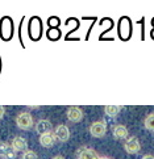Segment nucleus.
<instances>
[{"label": "nucleus", "mask_w": 154, "mask_h": 159, "mask_svg": "<svg viewBox=\"0 0 154 159\" xmlns=\"http://www.w3.org/2000/svg\"><path fill=\"white\" fill-rule=\"evenodd\" d=\"M16 125H17V128L21 129V130H29L34 125L32 115L28 112L19 113V115L16 116Z\"/></svg>", "instance_id": "nucleus-1"}, {"label": "nucleus", "mask_w": 154, "mask_h": 159, "mask_svg": "<svg viewBox=\"0 0 154 159\" xmlns=\"http://www.w3.org/2000/svg\"><path fill=\"white\" fill-rule=\"evenodd\" d=\"M107 133V124L104 121H95L90 125V134L95 138L104 137Z\"/></svg>", "instance_id": "nucleus-2"}, {"label": "nucleus", "mask_w": 154, "mask_h": 159, "mask_svg": "<svg viewBox=\"0 0 154 159\" xmlns=\"http://www.w3.org/2000/svg\"><path fill=\"white\" fill-rule=\"evenodd\" d=\"M124 150L128 152V154H137L141 150V143L137 137H129L127 138L124 143Z\"/></svg>", "instance_id": "nucleus-3"}, {"label": "nucleus", "mask_w": 154, "mask_h": 159, "mask_svg": "<svg viewBox=\"0 0 154 159\" xmlns=\"http://www.w3.org/2000/svg\"><path fill=\"white\" fill-rule=\"evenodd\" d=\"M67 120L70 122H81L83 120V111L79 107H68L66 112Z\"/></svg>", "instance_id": "nucleus-4"}, {"label": "nucleus", "mask_w": 154, "mask_h": 159, "mask_svg": "<svg viewBox=\"0 0 154 159\" xmlns=\"http://www.w3.org/2000/svg\"><path fill=\"white\" fill-rule=\"evenodd\" d=\"M17 151L12 147V145L7 142H0V157L4 159H15Z\"/></svg>", "instance_id": "nucleus-5"}, {"label": "nucleus", "mask_w": 154, "mask_h": 159, "mask_svg": "<svg viewBox=\"0 0 154 159\" xmlns=\"http://www.w3.org/2000/svg\"><path fill=\"white\" fill-rule=\"evenodd\" d=\"M54 137L57 141L59 142H66L68 141V138H70V130H68V128L66 126V125H58L55 129H54Z\"/></svg>", "instance_id": "nucleus-6"}, {"label": "nucleus", "mask_w": 154, "mask_h": 159, "mask_svg": "<svg viewBox=\"0 0 154 159\" xmlns=\"http://www.w3.org/2000/svg\"><path fill=\"white\" fill-rule=\"evenodd\" d=\"M77 158L78 159H99V155L94 149L84 146L77 151Z\"/></svg>", "instance_id": "nucleus-7"}, {"label": "nucleus", "mask_w": 154, "mask_h": 159, "mask_svg": "<svg viewBox=\"0 0 154 159\" xmlns=\"http://www.w3.org/2000/svg\"><path fill=\"white\" fill-rule=\"evenodd\" d=\"M36 126V132L38 134H46V133H50L51 130V122L49 120H45V118H42V120H38L37 124L34 125Z\"/></svg>", "instance_id": "nucleus-8"}, {"label": "nucleus", "mask_w": 154, "mask_h": 159, "mask_svg": "<svg viewBox=\"0 0 154 159\" xmlns=\"http://www.w3.org/2000/svg\"><path fill=\"white\" fill-rule=\"evenodd\" d=\"M112 134H113V138H116V139H125V138H128L129 132L127 126H124V125H116L112 129Z\"/></svg>", "instance_id": "nucleus-9"}, {"label": "nucleus", "mask_w": 154, "mask_h": 159, "mask_svg": "<svg viewBox=\"0 0 154 159\" xmlns=\"http://www.w3.org/2000/svg\"><path fill=\"white\" fill-rule=\"evenodd\" d=\"M11 145H12V147L16 151H26L28 150V142H26V139L20 137V135L15 137L12 139V142H11Z\"/></svg>", "instance_id": "nucleus-10"}, {"label": "nucleus", "mask_w": 154, "mask_h": 159, "mask_svg": "<svg viewBox=\"0 0 154 159\" xmlns=\"http://www.w3.org/2000/svg\"><path fill=\"white\" fill-rule=\"evenodd\" d=\"M55 137H54V134L53 133H46V134H42V135H40V143H41V146L44 147H46V149H49V147L51 146H54L55 143Z\"/></svg>", "instance_id": "nucleus-11"}, {"label": "nucleus", "mask_w": 154, "mask_h": 159, "mask_svg": "<svg viewBox=\"0 0 154 159\" xmlns=\"http://www.w3.org/2000/svg\"><path fill=\"white\" fill-rule=\"evenodd\" d=\"M29 36H30L33 39H37L40 36H41V24H40L38 19H33V21L30 22Z\"/></svg>", "instance_id": "nucleus-12"}, {"label": "nucleus", "mask_w": 154, "mask_h": 159, "mask_svg": "<svg viewBox=\"0 0 154 159\" xmlns=\"http://www.w3.org/2000/svg\"><path fill=\"white\" fill-rule=\"evenodd\" d=\"M121 109H123V107H120V105H105L104 107V112L108 117H116Z\"/></svg>", "instance_id": "nucleus-13"}, {"label": "nucleus", "mask_w": 154, "mask_h": 159, "mask_svg": "<svg viewBox=\"0 0 154 159\" xmlns=\"http://www.w3.org/2000/svg\"><path fill=\"white\" fill-rule=\"evenodd\" d=\"M144 126L145 129H147L149 132H154V113L147 115L144 120Z\"/></svg>", "instance_id": "nucleus-14"}, {"label": "nucleus", "mask_w": 154, "mask_h": 159, "mask_svg": "<svg viewBox=\"0 0 154 159\" xmlns=\"http://www.w3.org/2000/svg\"><path fill=\"white\" fill-rule=\"evenodd\" d=\"M21 159H38V157H37V152L36 151L26 150V151H24V154H22Z\"/></svg>", "instance_id": "nucleus-15"}, {"label": "nucleus", "mask_w": 154, "mask_h": 159, "mask_svg": "<svg viewBox=\"0 0 154 159\" xmlns=\"http://www.w3.org/2000/svg\"><path fill=\"white\" fill-rule=\"evenodd\" d=\"M4 115H5V107L0 105V118H3V117H4Z\"/></svg>", "instance_id": "nucleus-16"}, {"label": "nucleus", "mask_w": 154, "mask_h": 159, "mask_svg": "<svg viewBox=\"0 0 154 159\" xmlns=\"http://www.w3.org/2000/svg\"><path fill=\"white\" fill-rule=\"evenodd\" d=\"M141 159H154V155H152V154H146V155H144Z\"/></svg>", "instance_id": "nucleus-17"}, {"label": "nucleus", "mask_w": 154, "mask_h": 159, "mask_svg": "<svg viewBox=\"0 0 154 159\" xmlns=\"http://www.w3.org/2000/svg\"><path fill=\"white\" fill-rule=\"evenodd\" d=\"M51 159H65V158L62 157V155H55L54 158H51Z\"/></svg>", "instance_id": "nucleus-18"}, {"label": "nucleus", "mask_w": 154, "mask_h": 159, "mask_svg": "<svg viewBox=\"0 0 154 159\" xmlns=\"http://www.w3.org/2000/svg\"><path fill=\"white\" fill-rule=\"evenodd\" d=\"M99 159H110L108 157H99Z\"/></svg>", "instance_id": "nucleus-19"}]
</instances>
